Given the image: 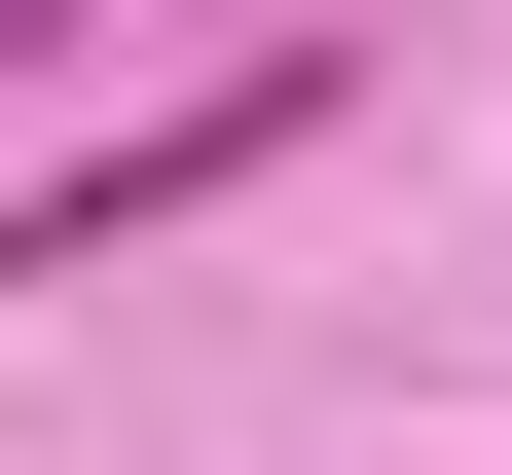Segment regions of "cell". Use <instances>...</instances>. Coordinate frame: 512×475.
<instances>
[{"mask_svg": "<svg viewBox=\"0 0 512 475\" xmlns=\"http://www.w3.org/2000/svg\"><path fill=\"white\" fill-rule=\"evenodd\" d=\"M293 110H330V74H220V110H147V147H74V183H37V293H110V220H220Z\"/></svg>", "mask_w": 512, "mask_h": 475, "instance_id": "6da1fadb", "label": "cell"}]
</instances>
